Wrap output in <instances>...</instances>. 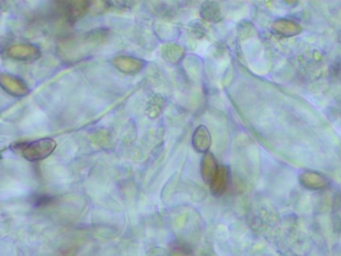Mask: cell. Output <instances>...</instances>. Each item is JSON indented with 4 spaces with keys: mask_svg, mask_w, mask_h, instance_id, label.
Returning <instances> with one entry per match:
<instances>
[{
    "mask_svg": "<svg viewBox=\"0 0 341 256\" xmlns=\"http://www.w3.org/2000/svg\"><path fill=\"white\" fill-rule=\"evenodd\" d=\"M63 4V11L64 15L69 22L73 23L80 18H82L83 15L88 12L89 8H90L91 2L87 1H72V2H65Z\"/></svg>",
    "mask_w": 341,
    "mask_h": 256,
    "instance_id": "obj_4",
    "label": "cell"
},
{
    "mask_svg": "<svg viewBox=\"0 0 341 256\" xmlns=\"http://www.w3.org/2000/svg\"><path fill=\"white\" fill-rule=\"evenodd\" d=\"M192 145L194 149L198 152H206L210 146V135L206 127L198 126L192 136Z\"/></svg>",
    "mask_w": 341,
    "mask_h": 256,
    "instance_id": "obj_6",
    "label": "cell"
},
{
    "mask_svg": "<svg viewBox=\"0 0 341 256\" xmlns=\"http://www.w3.org/2000/svg\"><path fill=\"white\" fill-rule=\"evenodd\" d=\"M56 148V142L51 138H41L30 142L12 143L10 149L24 159L34 162L47 158Z\"/></svg>",
    "mask_w": 341,
    "mask_h": 256,
    "instance_id": "obj_1",
    "label": "cell"
},
{
    "mask_svg": "<svg viewBox=\"0 0 341 256\" xmlns=\"http://www.w3.org/2000/svg\"><path fill=\"white\" fill-rule=\"evenodd\" d=\"M113 64L118 70L122 71L123 73L135 74L138 73L144 66V61L130 56H118L113 60Z\"/></svg>",
    "mask_w": 341,
    "mask_h": 256,
    "instance_id": "obj_5",
    "label": "cell"
},
{
    "mask_svg": "<svg viewBox=\"0 0 341 256\" xmlns=\"http://www.w3.org/2000/svg\"><path fill=\"white\" fill-rule=\"evenodd\" d=\"M217 173L216 162L212 154L206 153L202 159V176L206 182H212L213 178Z\"/></svg>",
    "mask_w": 341,
    "mask_h": 256,
    "instance_id": "obj_7",
    "label": "cell"
},
{
    "mask_svg": "<svg viewBox=\"0 0 341 256\" xmlns=\"http://www.w3.org/2000/svg\"><path fill=\"white\" fill-rule=\"evenodd\" d=\"M7 55L16 60L32 61L38 59L41 52L38 47L32 44H16L7 49Z\"/></svg>",
    "mask_w": 341,
    "mask_h": 256,
    "instance_id": "obj_3",
    "label": "cell"
},
{
    "mask_svg": "<svg viewBox=\"0 0 341 256\" xmlns=\"http://www.w3.org/2000/svg\"><path fill=\"white\" fill-rule=\"evenodd\" d=\"M0 83L3 90L12 96L22 97L29 93V88L25 82L17 76L2 73L0 76Z\"/></svg>",
    "mask_w": 341,
    "mask_h": 256,
    "instance_id": "obj_2",
    "label": "cell"
},
{
    "mask_svg": "<svg viewBox=\"0 0 341 256\" xmlns=\"http://www.w3.org/2000/svg\"><path fill=\"white\" fill-rule=\"evenodd\" d=\"M166 56H167L168 61H171V58H174V61L175 60L177 61L178 58L181 57V50L176 46H170L167 49V53L165 54L164 57H166Z\"/></svg>",
    "mask_w": 341,
    "mask_h": 256,
    "instance_id": "obj_8",
    "label": "cell"
}]
</instances>
